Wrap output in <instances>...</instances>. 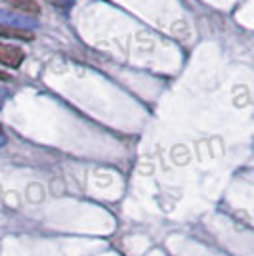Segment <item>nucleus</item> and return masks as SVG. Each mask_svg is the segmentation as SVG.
<instances>
[{
  "label": "nucleus",
  "instance_id": "f257e3e1",
  "mask_svg": "<svg viewBox=\"0 0 254 256\" xmlns=\"http://www.w3.org/2000/svg\"><path fill=\"white\" fill-rule=\"evenodd\" d=\"M0 25H4V27H14V29H23V31H29V29H34V27H36V22L27 20L25 16L14 14V12L0 10Z\"/></svg>",
  "mask_w": 254,
  "mask_h": 256
},
{
  "label": "nucleus",
  "instance_id": "f03ea898",
  "mask_svg": "<svg viewBox=\"0 0 254 256\" xmlns=\"http://www.w3.org/2000/svg\"><path fill=\"white\" fill-rule=\"evenodd\" d=\"M23 58H25V54L22 48L12 46V44H0V64L2 65L18 69L22 65Z\"/></svg>",
  "mask_w": 254,
  "mask_h": 256
},
{
  "label": "nucleus",
  "instance_id": "7ed1b4c3",
  "mask_svg": "<svg viewBox=\"0 0 254 256\" xmlns=\"http://www.w3.org/2000/svg\"><path fill=\"white\" fill-rule=\"evenodd\" d=\"M0 36L4 38H18V40H32L31 31H23V29H14V27H4L0 25Z\"/></svg>",
  "mask_w": 254,
  "mask_h": 256
},
{
  "label": "nucleus",
  "instance_id": "20e7f679",
  "mask_svg": "<svg viewBox=\"0 0 254 256\" xmlns=\"http://www.w3.org/2000/svg\"><path fill=\"white\" fill-rule=\"evenodd\" d=\"M14 8L25 12V14H31V16H36L40 12V6L36 4V0H8Z\"/></svg>",
  "mask_w": 254,
  "mask_h": 256
},
{
  "label": "nucleus",
  "instance_id": "39448f33",
  "mask_svg": "<svg viewBox=\"0 0 254 256\" xmlns=\"http://www.w3.org/2000/svg\"><path fill=\"white\" fill-rule=\"evenodd\" d=\"M0 80H10V75L4 73V71H0Z\"/></svg>",
  "mask_w": 254,
  "mask_h": 256
},
{
  "label": "nucleus",
  "instance_id": "423d86ee",
  "mask_svg": "<svg viewBox=\"0 0 254 256\" xmlns=\"http://www.w3.org/2000/svg\"><path fill=\"white\" fill-rule=\"evenodd\" d=\"M0 140H2V142H4V136H2V126H0Z\"/></svg>",
  "mask_w": 254,
  "mask_h": 256
}]
</instances>
